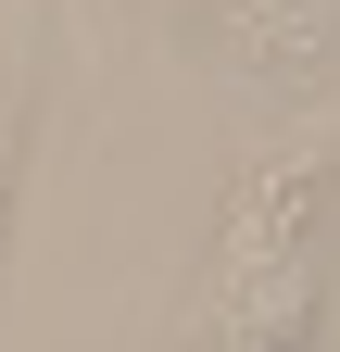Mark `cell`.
<instances>
[{
	"mask_svg": "<svg viewBox=\"0 0 340 352\" xmlns=\"http://www.w3.org/2000/svg\"><path fill=\"white\" fill-rule=\"evenodd\" d=\"M328 214H340V139H290L240 176L227 239H215V327H315V277H328Z\"/></svg>",
	"mask_w": 340,
	"mask_h": 352,
	"instance_id": "cell-1",
	"label": "cell"
},
{
	"mask_svg": "<svg viewBox=\"0 0 340 352\" xmlns=\"http://www.w3.org/2000/svg\"><path fill=\"white\" fill-rule=\"evenodd\" d=\"M189 352H303V340H277V327H202Z\"/></svg>",
	"mask_w": 340,
	"mask_h": 352,
	"instance_id": "cell-3",
	"label": "cell"
},
{
	"mask_svg": "<svg viewBox=\"0 0 340 352\" xmlns=\"http://www.w3.org/2000/svg\"><path fill=\"white\" fill-rule=\"evenodd\" d=\"M189 25L252 88H328L340 76V0H189Z\"/></svg>",
	"mask_w": 340,
	"mask_h": 352,
	"instance_id": "cell-2",
	"label": "cell"
}]
</instances>
